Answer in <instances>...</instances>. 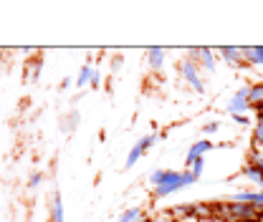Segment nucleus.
<instances>
[{
    "mask_svg": "<svg viewBox=\"0 0 263 222\" xmlns=\"http://www.w3.org/2000/svg\"><path fill=\"white\" fill-rule=\"evenodd\" d=\"M149 185H152V197L155 199H164V197H172L177 192L197 185V177L190 169H185V172H177V169H155L149 174Z\"/></svg>",
    "mask_w": 263,
    "mask_h": 222,
    "instance_id": "f257e3e1",
    "label": "nucleus"
},
{
    "mask_svg": "<svg viewBox=\"0 0 263 222\" xmlns=\"http://www.w3.org/2000/svg\"><path fill=\"white\" fill-rule=\"evenodd\" d=\"M218 210H220L223 220H228V222H251V220H261V217H263V212H261V210H256L253 205L228 202V199H223Z\"/></svg>",
    "mask_w": 263,
    "mask_h": 222,
    "instance_id": "f03ea898",
    "label": "nucleus"
},
{
    "mask_svg": "<svg viewBox=\"0 0 263 222\" xmlns=\"http://www.w3.org/2000/svg\"><path fill=\"white\" fill-rule=\"evenodd\" d=\"M177 73H180V78L195 91V94H205V78H202V71H200V66L195 61H190L187 56L177 64Z\"/></svg>",
    "mask_w": 263,
    "mask_h": 222,
    "instance_id": "7ed1b4c3",
    "label": "nucleus"
},
{
    "mask_svg": "<svg viewBox=\"0 0 263 222\" xmlns=\"http://www.w3.org/2000/svg\"><path fill=\"white\" fill-rule=\"evenodd\" d=\"M162 139V134H157V131H152V134H144V136H139L134 144H132L129 154H127V159H124V169H132L139 159L144 157L147 152H152L155 149V144Z\"/></svg>",
    "mask_w": 263,
    "mask_h": 222,
    "instance_id": "20e7f679",
    "label": "nucleus"
},
{
    "mask_svg": "<svg viewBox=\"0 0 263 222\" xmlns=\"http://www.w3.org/2000/svg\"><path fill=\"white\" fill-rule=\"evenodd\" d=\"M187 58L195 61L202 73H213L218 68V53L213 48H187Z\"/></svg>",
    "mask_w": 263,
    "mask_h": 222,
    "instance_id": "39448f33",
    "label": "nucleus"
},
{
    "mask_svg": "<svg viewBox=\"0 0 263 222\" xmlns=\"http://www.w3.org/2000/svg\"><path fill=\"white\" fill-rule=\"evenodd\" d=\"M248 91H251V86H240L235 94L230 96V101H228V114L230 116H248V111H251Z\"/></svg>",
    "mask_w": 263,
    "mask_h": 222,
    "instance_id": "423d86ee",
    "label": "nucleus"
},
{
    "mask_svg": "<svg viewBox=\"0 0 263 222\" xmlns=\"http://www.w3.org/2000/svg\"><path fill=\"white\" fill-rule=\"evenodd\" d=\"M213 149H215L213 139H197V142H193L187 147V152H185V167H190L195 159H205V154H210Z\"/></svg>",
    "mask_w": 263,
    "mask_h": 222,
    "instance_id": "0eeeda50",
    "label": "nucleus"
},
{
    "mask_svg": "<svg viewBox=\"0 0 263 222\" xmlns=\"http://www.w3.org/2000/svg\"><path fill=\"white\" fill-rule=\"evenodd\" d=\"M215 53H218L220 61H226L233 68L246 66V56H243V48L240 46H220V48H215Z\"/></svg>",
    "mask_w": 263,
    "mask_h": 222,
    "instance_id": "6e6552de",
    "label": "nucleus"
},
{
    "mask_svg": "<svg viewBox=\"0 0 263 222\" xmlns=\"http://www.w3.org/2000/svg\"><path fill=\"white\" fill-rule=\"evenodd\" d=\"M48 222H66L64 199H61V192H59V190H53V194H51V202H48Z\"/></svg>",
    "mask_w": 263,
    "mask_h": 222,
    "instance_id": "1a4fd4ad",
    "label": "nucleus"
},
{
    "mask_svg": "<svg viewBox=\"0 0 263 222\" xmlns=\"http://www.w3.org/2000/svg\"><path fill=\"white\" fill-rule=\"evenodd\" d=\"M147 66L155 71V73H162L164 68V48H157V46H152V48H147Z\"/></svg>",
    "mask_w": 263,
    "mask_h": 222,
    "instance_id": "9d476101",
    "label": "nucleus"
},
{
    "mask_svg": "<svg viewBox=\"0 0 263 222\" xmlns=\"http://www.w3.org/2000/svg\"><path fill=\"white\" fill-rule=\"evenodd\" d=\"M243 56H246V66L263 68V46H246Z\"/></svg>",
    "mask_w": 263,
    "mask_h": 222,
    "instance_id": "9b49d317",
    "label": "nucleus"
},
{
    "mask_svg": "<svg viewBox=\"0 0 263 222\" xmlns=\"http://www.w3.org/2000/svg\"><path fill=\"white\" fill-rule=\"evenodd\" d=\"M91 73H94V64H91V58H89L86 64L79 68V73H76V78H73V86H76V89H86V86L91 84Z\"/></svg>",
    "mask_w": 263,
    "mask_h": 222,
    "instance_id": "f8f14e48",
    "label": "nucleus"
},
{
    "mask_svg": "<svg viewBox=\"0 0 263 222\" xmlns=\"http://www.w3.org/2000/svg\"><path fill=\"white\" fill-rule=\"evenodd\" d=\"M248 98H251V109H253L256 114H258V111H263V81H256V84H251Z\"/></svg>",
    "mask_w": 263,
    "mask_h": 222,
    "instance_id": "ddd939ff",
    "label": "nucleus"
},
{
    "mask_svg": "<svg viewBox=\"0 0 263 222\" xmlns=\"http://www.w3.org/2000/svg\"><path fill=\"white\" fill-rule=\"evenodd\" d=\"M79 124H81V114H79V109H71L64 116V122H61V131L64 134H73L79 129Z\"/></svg>",
    "mask_w": 263,
    "mask_h": 222,
    "instance_id": "4468645a",
    "label": "nucleus"
},
{
    "mask_svg": "<svg viewBox=\"0 0 263 222\" xmlns=\"http://www.w3.org/2000/svg\"><path fill=\"white\" fill-rule=\"evenodd\" d=\"M142 217H144V210L142 207H127L119 217H117V222H142Z\"/></svg>",
    "mask_w": 263,
    "mask_h": 222,
    "instance_id": "2eb2a0df",
    "label": "nucleus"
},
{
    "mask_svg": "<svg viewBox=\"0 0 263 222\" xmlns=\"http://www.w3.org/2000/svg\"><path fill=\"white\" fill-rule=\"evenodd\" d=\"M253 149H261L263 152V119H256V127H253Z\"/></svg>",
    "mask_w": 263,
    "mask_h": 222,
    "instance_id": "dca6fc26",
    "label": "nucleus"
},
{
    "mask_svg": "<svg viewBox=\"0 0 263 222\" xmlns=\"http://www.w3.org/2000/svg\"><path fill=\"white\" fill-rule=\"evenodd\" d=\"M43 179H46L43 172H33L31 177H28V190H38V187L43 185Z\"/></svg>",
    "mask_w": 263,
    "mask_h": 222,
    "instance_id": "f3484780",
    "label": "nucleus"
},
{
    "mask_svg": "<svg viewBox=\"0 0 263 222\" xmlns=\"http://www.w3.org/2000/svg\"><path fill=\"white\" fill-rule=\"evenodd\" d=\"M187 169H190V172L195 174L197 179H200V177H202V172H205V159H195V162H193V164H190Z\"/></svg>",
    "mask_w": 263,
    "mask_h": 222,
    "instance_id": "a211bd4d",
    "label": "nucleus"
},
{
    "mask_svg": "<svg viewBox=\"0 0 263 222\" xmlns=\"http://www.w3.org/2000/svg\"><path fill=\"white\" fill-rule=\"evenodd\" d=\"M215 131H220V122H205L202 124V134H215Z\"/></svg>",
    "mask_w": 263,
    "mask_h": 222,
    "instance_id": "6ab92c4d",
    "label": "nucleus"
},
{
    "mask_svg": "<svg viewBox=\"0 0 263 222\" xmlns=\"http://www.w3.org/2000/svg\"><path fill=\"white\" fill-rule=\"evenodd\" d=\"M122 66H124V56L114 53V56H111V73H117V71H119Z\"/></svg>",
    "mask_w": 263,
    "mask_h": 222,
    "instance_id": "aec40b11",
    "label": "nucleus"
},
{
    "mask_svg": "<svg viewBox=\"0 0 263 222\" xmlns=\"http://www.w3.org/2000/svg\"><path fill=\"white\" fill-rule=\"evenodd\" d=\"M91 89H99L101 86V73H99V68L94 66V73H91V84H89Z\"/></svg>",
    "mask_w": 263,
    "mask_h": 222,
    "instance_id": "412c9836",
    "label": "nucleus"
},
{
    "mask_svg": "<svg viewBox=\"0 0 263 222\" xmlns=\"http://www.w3.org/2000/svg\"><path fill=\"white\" fill-rule=\"evenodd\" d=\"M152 222H177V217H172V215H155Z\"/></svg>",
    "mask_w": 263,
    "mask_h": 222,
    "instance_id": "4be33fe9",
    "label": "nucleus"
},
{
    "mask_svg": "<svg viewBox=\"0 0 263 222\" xmlns=\"http://www.w3.org/2000/svg\"><path fill=\"white\" fill-rule=\"evenodd\" d=\"M233 122H235L238 127H251V119H248V116H233Z\"/></svg>",
    "mask_w": 263,
    "mask_h": 222,
    "instance_id": "5701e85b",
    "label": "nucleus"
},
{
    "mask_svg": "<svg viewBox=\"0 0 263 222\" xmlns=\"http://www.w3.org/2000/svg\"><path fill=\"white\" fill-rule=\"evenodd\" d=\"M71 84H73V81H71V76H66L64 81H61V84H59V89H61V91H66V89H68V86H71Z\"/></svg>",
    "mask_w": 263,
    "mask_h": 222,
    "instance_id": "b1692460",
    "label": "nucleus"
},
{
    "mask_svg": "<svg viewBox=\"0 0 263 222\" xmlns=\"http://www.w3.org/2000/svg\"><path fill=\"white\" fill-rule=\"evenodd\" d=\"M142 222H152V215H144V217H142Z\"/></svg>",
    "mask_w": 263,
    "mask_h": 222,
    "instance_id": "393cba45",
    "label": "nucleus"
}]
</instances>
